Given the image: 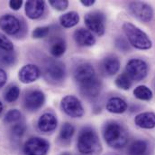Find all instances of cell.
<instances>
[{"instance_id": "1", "label": "cell", "mask_w": 155, "mask_h": 155, "mask_svg": "<svg viewBox=\"0 0 155 155\" xmlns=\"http://www.w3.org/2000/svg\"><path fill=\"white\" fill-rule=\"evenodd\" d=\"M103 136L107 144L116 150L124 148L128 143V132L126 129L117 122L106 123L103 130Z\"/></svg>"}, {"instance_id": "2", "label": "cell", "mask_w": 155, "mask_h": 155, "mask_svg": "<svg viewBox=\"0 0 155 155\" xmlns=\"http://www.w3.org/2000/svg\"><path fill=\"white\" fill-rule=\"evenodd\" d=\"M78 150L84 155L97 153L101 150V143L96 131L91 127L83 128L78 136Z\"/></svg>"}, {"instance_id": "3", "label": "cell", "mask_w": 155, "mask_h": 155, "mask_svg": "<svg viewBox=\"0 0 155 155\" xmlns=\"http://www.w3.org/2000/svg\"><path fill=\"white\" fill-rule=\"evenodd\" d=\"M123 31L129 44L139 50H149L153 46V42L148 35L135 25L125 22L123 24Z\"/></svg>"}, {"instance_id": "4", "label": "cell", "mask_w": 155, "mask_h": 155, "mask_svg": "<svg viewBox=\"0 0 155 155\" xmlns=\"http://www.w3.org/2000/svg\"><path fill=\"white\" fill-rule=\"evenodd\" d=\"M42 76L51 84H61L66 77L65 65L60 61L47 59L42 66Z\"/></svg>"}, {"instance_id": "5", "label": "cell", "mask_w": 155, "mask_h": 155, "mask_svg": "<svg viewBox=\"0 0 155 155\" xmlns=\"http://www.w3.org/2000/svg\"><path fill=\"white\" fill-rule=\"evenodd\" d=\"M85 25L91 33L98 37L104 36L106 32V16L99 11L87 13L84 17Z\"/></svg>"}, {"instance_id": "6", "label": "cell", "mask_w": 155, "mask_h": 155, "mask_svg": "<svg viewBox=\"0 0 155 155\" xmlns=\"http://www.w3.org/2000/svg\"><path fill=\"white\" fill-rule=\"evenodd\" d=\"M149 66L147 63L139 58H133L129 60L125 65V74L132 81L139 82L147 76Z\"/></svg>"}, {"instance_id": "7", "label": "cell", "mask_w": 155, "mask_h": 155, "mask_svg": "<svg viewBox=\"0 0 155 155\" xmlns=\"http://www.w3.org/2000/svg\"><path fill=\"white\" fill-rule=\"evenodd\" d=\"M61 108L62 112L71 118H81L85 114L81 102L74 95L64 96L61 102Z\"/></svg>"}, {"instance_id": "8", "label": "cell", "mask_w": 155, "mask_h": 155, "mask_svg": "<svg viewBox=\"0 0 155 155\" xmlns=\"http://www.w3.org/2000/svg\"><path fill=\"white\" fill-rule=\"evenodd\" d=\"M128 7L131 14L143 23H148L153 18V9L145 2L133 1L129 3Z\"/></svg>"}, {"instance_id": "9", "label": "cell", "mask_w": 155, "mask_h": 155, "mask_svg": "<svg viewBox=\"0 0 155 155\" xmlns=\"http://www.w3.org/2000/svg\"><path fill=\"white\" fill-rule=\"evenodd\" d=\"M49 150V142L41 137L29 138L23 148L24 153L25 155H47Z\"/></svg>"}, {"instance_id": "10", "label": "cell", "mask_w": 155, "mask_h": 155, "mask_svg": "<svg viewBox=\"0 0 155 155\" xmlns=\"http://www.w3.org/2000/svg\"><path fill=\"white\" fill-rule=\"evenodd\" d=\"M45 103V94L41 90H29L25 93L23 100L24 107L29 112H36Z\"/></svg>"}, {"instance_id": "11", "label": "cell", "mask_w": 155, "mask_h": 155, "mask_svg": "<svg viewBox=\"0 0 155 155\" xmlns=\"http://www.w3.org/2000/svg\"><path fill=\"white\" fill-rule=\"evenodd\" d=\"M0 29L9 36H15L21 31L22 24L16 16L6 14L0 17Z\"/></svg>"}, {"instance_id": "12", "label": "cell", "mask_w": 155, "mask_h": 155, "mask_svg": "<svg viewBox=\"0 0 155 155\" xmlns=\"http://www.w3.org/2000/svg\"><path fill=\"white\" fill-rule=\"evenodd\" d=\"M73 76L78 85H79L81 83H84L95 78L97 76V75H96V71L93 65L89 63L84 62V63L78 64L75 67Z\"/></svg>"}, {"instance_id": "13", "label": "cell", "mask_w": 155, "mask_h": 155, "mask_svg": "<svg viewBox=\"0 0 155 155\" xmlns=\"http://www.w3.org/2000/svg\"><path fill=\"white\" fill-rule=\"evenodd\" d=\"M78 87H79L80 93L84 97H86L87 99H95L99 95V93L101 92L102 83L98 77L96 76L95 78H93L84 83L79 84Z\"/></svg>"}, {"instance_id": "14", "label": "cell", "mask_w": 155, "mask_h": 155, "mask_svg": "<svg viewBox=\"0 0 155 155\" xmlns=\"http://www.w3.org/2000/svg\"><path fill=\"white\" fill-rule=\"evenodd\" d=\"M41 75V69L37 65L28 64L24 65L18 73V78L23 83H32L37 81Z\"/></svg>"}, {"instance_id": "15", "label": "cell", "mask_w": 155, "mask_h": 155, "mask_svg": "<svg viewBox=\"0 0 155 155\" xmlns=\"http://www.w3.org/2000/svg\"><path fill=\"white\" fill-rule=\"evenodd\" d=\"M45 11V2L41 0H29L25 5V12L28 18L39 19Z\"/></svg>"}, {"instance_id": "16", "label": "cell", "mask_w": 155, "mask_h": 155, "mask_svg": "<svg viewBox=\"0 0 155 155\" xmlns=\"http://www.w3.org/2000/svg\"><path fill=\"white\" fill-rule=\"evenodd\" d=\"M38 129L43 133H51L54 132L58 126V120L51 113H44L39 117L37 122Z\"/></svg>"}, {"instance_id": "17", "label": "cell", "mask_w": 155, "mask_h": 155, "mask_svg": "<svg viewBox=\"0 0 155 155\" xmlns=\"http://www.w3.org/2000/svg\"><path fill=\"white\" fill-rule=\"evenodd\" d=\"M74 40L76 42L78 45L82 46V47H90L93 46L97 40L95 38V37L93 36V34L86 29V28H78L73 35Z\"/></svg>"}, {"instance_id": "18", "label": "cell", "mask_w": 155, "mask_h": 155, "mask_svg": "<svg viewBox=\"0 0 155 155\" xmlns=\"http://www.w3.org/2000/svg\"><path fill=\"white\" fill-rule=\"evenodd\" d=\"M134 123L142 129H153L155 128V113L144 112L134 117Z\"/></svg>"}, {"instance_id": "19", "label": "cell", "mask_w": 155, "mask_h": 155, "mask_svg": "<svg viewBox=\"0 0 155 155\" xmlns=\"http://www.w3.org/2000/svg\"><path fill=\"white\" fill-rule=\"evenodd\" d=\"M121 67V63L116 55H107L103 59L102 68L106 75L107 76H115L116 75Z\"/></svg>"}, {"instance_id": "20", "label": "cell", "mask_w": 155, "mask_h": 155, "mask_svg": "<svg viewBox=\"0 0 155 155\" xmlns=\"http://www.w3.org/2000/svg\"><path fill=\"white\" fill-rule=\"evenodd\" d=\"M128 107L127 103L121 97H111L108 99L106 104V108L107 112L111 114H121L126 112Z\"/></svg>"}, {"instance_id": "21", "label": "cell", "mask_w": 155, "mask_h": 155, "mask_svg": "<svg viewBox=\"0 0 155 155\" xmlns=\"http://www.w3.org/2000/svg\"><path fill=\"white\" fill-rule=\"evenodd\" d=\"M150 146L145 140H135L128 148V155H149Z\"/></svg>"}, {"instance_id": "22", "label": "cell", "mask_w": 155, "mask_h": 155, "mask_svg": "<svg viewBox=\"0 0 155 155\" xmlns=\"http://www.w3.org/2000/svg\"><path fill=\"white\" fill-rule=\"evenodd\" d=\"M67 49V44L62 37H54L50 43V54L54 57L62 56Z\"/></svg>"}, {"instance_id": "23", "label": "cell", "mask_w": 155, "mask_h": 155, "mask_svg": "<svg viewBox=\"0 0 155 155\" xmlns=\"http://www.w3.org/2000/svg\"><path fill=\"white\" fill-rule=\"evenodd\" d=\"M60 24L64 28H71L76 26L79 22V15L76 11H70L61 15L59 18Z\"/></svg>"}, {"instance_id": "24", "label": "cell", "mask_w": 155, "mask_h": 155, "mask_svg": "<svg viewBox=\"0 0 155 155\" xmlns=\"http://www.w3.org/2000/svg\"><path fill=\"white\" fill-rule=\"evenodd\" d=\"M135 98L141 101H151L153 97V91L146 85H138L133 92Z\"/></svg>"}, {"instance_id": "25", "label": "cell", "mask_w": 155, "mask_h": 155, "mask_svg": "<svg viewBox=\"0 0 155 155\" xmlns=\"http://www.w3.org/2000/svg\"><path fill=\"white\" fill-rule=\"evenodd\" d=\"M74 133H75V127L71 123L66 122L62 125L61 129L59 138L63 143H69L71 138L73 137Z\"/></svg>"}, {"instance_id": "26", "label": "cell", "mask_w": 155, "mask_h": 155, "mask_svg": "<svg viewBox=\"0 0 155 155\" xmlns=\"http://www.w3.org/2000/svg\"><path fill=\"white\" fill-rule=\"evenodd\" d=\"M115 84L116 85L117 88L121 89V90H124V91H127L129 90L131 87H132V84H133V81L129 78V76L124 73V74H121L119 75L115 80Z\"/></svg>"}, {"instance_id": "27", "label": "cell", "mask_w": 155, "mask_h": 155, "mask_svg": "<svg viewBox=\"0 0 155 155\" xmlns=\"http://www.w3.org/2000/svg\"><path fill=\"white\" fill-rule=\"evenodd\" d=\"M20 96V88L17 85H11L7 90L5 92L4 98L7 103H14L15 102Z\"/></svg>"}, {"instance_id": "28", "label": "cell", "mask_w": 155, "mask_h": 155, "mask_svg": "<svg viewBox=\"0 0 155 155\" xmlns=\"http://www.w3.org/2000/svg\"><path fill=\"white\" fill-rule=\"evenodd\" d=\"M16 60L15 53L13 52H5L0 50V65H12L15 64Z\"/></svg>"}, {"instance_id": "29", "label": "cell", "mask_w": 155, "mask_h": 155, "mask_svg": "<svg viewBox=\"0 0 155 155\" xmlns=\"http://www.w3.org/2000/svg\"><path fill=\"white\" fill-rule=\"evenodd\" d=\"M26 131V125L23 122H18L15 123L11 128V134L15 140L21 139Z\"/></svg>"}, {"instance_id": "30", "label": "cell", "mask_w": 155, "mask_h": 155, "mask_svg": "<svg viewBox=\"0 0 155 155\" xmlns=\"http://www.w3.org/2000/svg\"><path fill=\"white\" fill-rule=\"evenodd\" d=\"M21 119H22V113L17 109H12L5 114L4 121L6 123H16L20 122Z\"/></svg>"}, {"instance_id": "31", "label": "cell", "mask_w": 155, "mask_h": 155, "mask_svg": "<svg viewBox=\"0 0 155 155\" xmlns=\"http://www.w3.org/2000/svg\"><path fill=\"white\" fill-rule=\"evenodd\" d=\"M14 44L5 34L0 32V50L5 52H13L14 51Z\"/></svg>"}, {"instance_id": "32", "label": "cell", "mask_w": 155, "mask_h": 155, "mask_svg": "<svg viewBox=\"0 0 155 155\" xmlns=\"http://www.w3.org/2000/svg\"><path fill=\"white\" fill-rule=\"evenodd\" d=\"M51 31L50 26H38L34 29L32 36L35 39H41L46 37Z\"/></svg>"}, {"instance_id": "33", "label": "cell", "mask_w": 155, "mask_h": 155, "mask_svg": "<svg viewBox=\"0 0 155 155\" xmlns=\"http://www.w3.org/2000/svg\"><path fill=\"white\" fill-rule=\"evenodd\" d=\"M49 4L57 11H64L70 5L68 0H50Z\"/></svg>"}, {"instance_id": "34", "label": "cell", "mask_w": 155, "mask_h": 155, "mask_svg": "<svg viewBox=\"0 0 155 155\" xmlns=\"http://www.w3.org/2000/svg\"><path fill=\"white\" fill-rule=\"evenodd\" d=\"M116 46L121 51L123 52H126L130 49L128 42L125 39L122 38V37H118L116 40Z\"/></svg>"}, {"instance_id": "35", "label": "cell", "mask_w": 155, "mask_h": 155, "mask_svg": "<svg viewBox=\"0 0 155 155\" xmlns=\"http://www.w3.org/2000/svg\"><path fill=\"white\" fill-rule=\"evenodd\" d=\"M23 4H24V2H23L22 0H10L9 3H8L9 7H10L11 9L15 10V11L19 10V9L22 7Z\"/></svg>"}, {"instance_id": "36", "label": "cell", "mask_w": 155, "mask_h": 155, "mask_svg": "<svg viewBox=\"0 0 155 155\" xmlns=\"http://www.w3.org/2000/svg\"><path fill=\"white\" fill-rule=\"evenodd\" d=\"M6 81H7V75H6L5 71L0 67V89L5 85Z\"/></svg>"}, {"instance_id": "37", "label": "cell", "mask_w": 155, "mask_h": 155, "mask_svg": "<svg viewBox=\"0 0 155 155\" xmlns=\"http://www.w3.org/2000/svg\"><path fill=\"white\" fill-rule=\"evenodd\" d=\"M95 3H96L95 0H80V4L84 6H87V7L92 6Z\"/></svg>"}, {"instance_id": "38", "label": "cell", "mask_w": 155, "mask_h": 155, "mask_svg": "<svg viewBox=\"0 0 155 155\" xmlns=\"http://www.w3.org/2000/svg\"><path fill=\"white\" fill-rule=\"evenodd\" d=\"M3 109H4V106H3V104L0 102V114L3 112Z\"/></svg>"}, {"instance_id": "39", "label": "cell", "mask_w": 155, "mask_h": 155, "mask_svg": "<svg viewBox=\"0 0 155 155\" xmlns=\"http://www.w3.org/2000/svg\"><path fill=\"white\" fill-rule=\"evenodd\" d=\"M61 155H71L69 153H62Z\"/></svg>"}]
</instances>
